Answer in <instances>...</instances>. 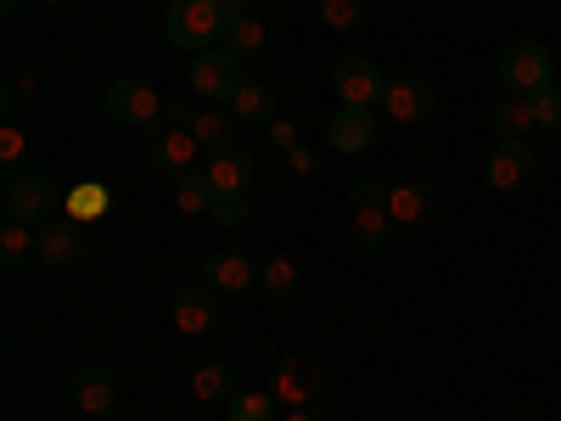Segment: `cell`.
<instances>
[{
  "label": "cell",
  "instance_id": "9",
  "mask_svg": "<svg viewBox=\"0 0 561 421\" xmlns=\"http://www.w3.org/2000/svg\"><path fill=\"white\" fill-rule=\"evenodd\" d=\"M169 320H174L180 338H208L214 326H219V304H214L208 281H197V287H180V293L169 298Z\"/></svg>",
  "mask_w": 561,
  "mask_h": 421
},
{
  "label": "cell",
  "instance_id": "20",
  "mask_svg": "<svg viewBox=\"0 0 561 421\" xmlns=\"http://www.w3.org/2000/svg\"><path fill=\"white\" fill-rule=\"evenodd\" d=\"M237 129H242V118L230 113V107H203V113H197V124H192V135L203 140L208 152H225V147H237Z\"/></svg>",
  "mask_w": 561,
  "mask_h": 421
},
{
  "label": "cell",
  "instance_id": "4",
  "mask_svg": "<svg viewBox=\"0 0 561 421\" xmlns=\"http://www.w3.org/2000/svg\"><path fill=\"white\" fill-rule=\"evenodd\" d=\"M163 96L147 84V79H113L107 84V113L118 124H135V129H147V135H163Z\"/></svg>",
  "mask_w": 561,
  "mask_h": 421
},
{
  "label": "cell",
  "instance_id": "28",
  "mask_svg": "<svg viewBox=\"0 0 561 421\" xmlns=\"http://www.w3.org/2000/svg\"><path fill=\"white\" fill-rule=\"evenodd\" d=\"M314 12L325 29H337V34H354L365 23V0H314Z\"/></svg>",
  "mask_w": 561,
  "mask_h": 421
},
{
  "label": "cell",
  "instance_id": "36",
  "mask_svg": "<svg viewBox=\"0 0 561 421\" xmlns=\"http://www.w3.org/2000/svg\"><path fill=\"white\" fill-rule=\"evenodd\" d=\"M270 140H275V147H287V152L298 147V135H293V124H287V118H275V124H270Z\"/></svg>",
  "mask_w": 561,
  "mask_h": 421
},
{
  "label": "cell",
  "instance_id": "35",
  "mask_svg": "<svg viewBox=\"0 0 561 421\" xmlns=\"http://www.w3.org/2000/svg\"><path fill=\"white\" fill-rule=\"evenodd\" d=\"M197 124V107L185 102V96H169V107H163V129H192Z\"/></svg>",
  "mask_w": 561,
  "mask_h": 421
},
{
  "label": "cell",
  "instance_id": "5",
  "mask_svg": "<svg viewBox=\"0 0 561 421\" xmlns=\"http://www.w3.org/2000/svg\"><path fill=\"white\" fill-rule=\"evenodd\" d=\"M0 208H7V219H23V225H51L57 219V185L45 174H12L7 180V197H0Z\"/></svg>",
  "mask_w": 561,
  "mask_h": 421
},
{
  "label": "cell",
  "instance_id": "30",
  "mask_svg": "<svg viewBox=\"0 0 561 421\" xmlns=\"http://www.w3.org/2000/svg\"><path fill=\"white\" fill-rule=\"evenodd\" d=\"M28 102H39V73H34V68H28V73H12L7 96H0V113H7V118H18Z\"/></svg>",
  "mask_w": 561,
  "mask_h": 421
},
{
  "label": "cell",
  "instance_id": "17",
  "mask_svg": "<svg viewBox=\"0 0 561 421\" xmlns=\"http://www.w3.org/2000/svg\"><path fill=\"white\" fill-rule=\"evenodd\" d=\"M197 152H203V140H197L192 129H163V135H152V169H163L169 180L192 169Z\"/></svg>",
  "mask_w": 561,
  "mask_h": 421
},
{
  "label": "cell",
  "instance_id": "14",
  "mask_svg": "<svg viewBox=\"0 0 561 421\" xmlns=\"http://www.w3.org/2000/svg\"><path fill=\"white\" fill-rule=\"evenodd\" d=\"M79 259H84L79 219H51V225H39V264H45V270H73Z\"/></svg>",
  "mask_w": 561,
  "mask_h": 421
},
{
  "label": "cell",
  "instance_id": "21",
  "mask_svg": "<svg viewBox=\"0 0 561 421\" xmlns=\"http://www.w3.org/2000/svg\"><path fill=\"white\" fill-rule=\"evenodd\" d=\"M489 129H494V140H528V129H539L528 96H505V102L489 113Z\"/></svg>",
  "mask_w": 561,
  "mask_h": 421
},
{
  "label": "cell",
  "instance_id": "33",
  "mask_svg": "<svg viewBox=\"0 0 561 421\" xmlns=\"http://www.w3.org/2000/svg\"><path fill=\"white\" fill-rule=\"evenodd\" d=\"M214 219L237 230V225L248 219V197H242V192H219V197H214Z\"/></svg>",
  "mask_w": 561,
  "mask_h": 421
},
{
  "label": "cell",
  "instance_id": "34",
  "mask_svg": "<svg viewBox=\"0 0 561 421\" xmlns=\"http://www.w3.org/2000/svg\"><path fill=\"white\" fill-rule=\"evenodd\" d=\"M107 208V192H102V185H79V192H73V214H79V225L84 219H96Z\"/></svg>",
  "mask_w": 561,
  "mask_h": 421
},
{
  "label": "cell",
  "instance_id": "22",
  "mask_svg": "<svg viewBox=\"0 0 561 421\" xmlns=\"http://www.w3.org/2000/svg\"><path fill=\"white\" fill-rule=\"evenodd\" d=\"M28 259H39V230L23 225V219H7V225H0V264L18 270Z\"/></svg>",
  "mask_w": 561,
  "mask_h": 421
},
{
  "label": "cell",
  "instance_id": "40",
  "mask_svg": "<svg viewBox=\"0 0 561 421\" xmlns=\"http://www.w3.org/2000/svg\"><path fill=\"white\" fill-rule=\"evenodd\" d=\"M23 12V0H0V18H18Z\"/></svg>",
  "mask_w": 561,
  "mask_h": 421
},
{
  "label": "cell",
  "instance_id": "37",
  "mask_svg": "<svg viewBox=\"0 0 561 421\" xmlns=\"http://www.w3.org/2000/svg\"><path fill=\"white\" fill-rule=\"evenodd\" d=\"M214 7H219V18H225V29H230V23H237V18H248V0H214Z\"/></svg>",
  "mask_w": 561,
  "mask_h": 421
},
{
  "label": "cell",
  "instance_id": "7",
  "mask_svg": "<svg viewBox=\"0 0 561 421\" xmlns=\"http://www.w3.org/2000/svg\"><path fill=\"white\" fill-rule=\"evenodd\" d=\"M332 90L343 107H382V90H388V73L365 57H343L332 68Z\"/></svg>",
  "mask_w": 561,
  "mask_h": 421
},
{
  "label": "cell",
  "instance_id": "38",
  "mask_svg": "<svg viewBox=\"0 0 561 421\" xmlns=\"http://www.w3.org/2000/svg\"><path fill=\"white\" fill-rule=\"evenodd\" d=\"M287 158H293V169H298V174H309V169H314V158H309V147H293Z\"/></svg>",
  "mask_w": 561,
  "mask_h": 421
},
{
  "label": "cell",
  "instance_id": "41",
  "mask_svg": "<svg viewBox=\"0 0 561 421\" xmlns=\"http://www.w3.org/2000/svg\"><path fill=\"white\" fill-rule=\"evenodd\" d=\"M34 7H62V0H34Z\"/></svg>",
  "mask_w": 561,
  "mask_h": 421
},
{
  "label": "cell",
  "instance_id": "16",
  "mask_svg": "<svg viewBox=\"0 0 561 421\" xmlns=\"http://www.w3.org/2000/svg\"><path fill=\"white\" fill-rule=\"evenodd\" d=\"M325 140H332V152L354 158L377 140V118H370V107H337V118L325 124Z\"/></svg>",
  "mask_w": 561,
  "mask_h": 421
},
{
  "label": "cell",
  "instance_id": "15",
  "mask_svg": "<svg viewBox=\"0 0 561 421\" xmlns=\"http://www.w3.org/2000/svg\"><path fill=\"white\" fill-rule=\"evenodd\" d=\"M348 248L365 253V259H382L393 248V219L388 208H354L348 214Z\"/></svg>",
  "mask_w": 561,
  "mask_h": 421
},
{
  "label": "cell",
  "instance_id": "19",
  "mask_svg": "<svg viewBox=\"0 0 561 421\" xmlns=\"http://www.w3.org/2000/svg\"><path fill=\"white\" fill-rule=\"evenodd\" d=\"M174 185V208L180 214H214V180H208V169H185V174H174L169 180Z\"/></svg>",
  "mask_w": 561,
  "mask_h": 421
},
{
  "label": "cell",
  "instance_id": "12",
  "mask_svg": "<svg viewBox=\"0 0 561 421\" xmlns=\"http://www.w3.org/2000/svg\"><path fill=\"white\" fill-rule=\"evenodd\" d=\"M314 388H320V371H314L304 354H280V360H275V371H270V394H275L280 405L304 410Z\"/></svg>",
  "mask_w": 561,
  "mask_h": 421
},
{
  "label": "cell",
  "instance_id": "44",
  "mask_svg": "<svg viewBox=\"0 0 561 421\" xmlns=\"http://www.w3.org/2000/svg\"><path fill=\"white\" fill-rule=\"evenodd\" d=\"M511 7H528V0H511Z\"/></svg>",
  "mask_w": 561,
  "mask_h": 421
},
{
  "label": "cell",
  "instance_id": "26",
  "mask_svg": "<svg viewBox=\"0 0 561 421\" xmlns=\"http://www.w3.org/2000/svg\"><path fill=\"white\" fill-rule=\"evenodd\" d=\"M0 169H7V180L12 174H28V135H23L18 118L0 124Z\"/></svg>",
  "mask_w": 561,
  "mask_h": 421
},
{
  "label": "cell",
  "instance_id": "31",
  "mask_svg": "<svg viewBox=\"0 0 561 421\" xmlns=\"http://www.w3.org/2000/svg\"><path fill=\"white\" fill-rule=\"evenodd\" d=\"M528 107H534V124H539V129H561V84H556V79L539 84L534 96H528Z\"/></svg>",
  "mask_w": 561,
  "mask_h": 421
},
{
  "label": "cell",
  "instance_id": "25",
  "mask_svg": "<svg viewBox=\"0 0 561 421\" xmlns=\"http://www.w3.org/2000/svg\"><path fill=\"white\" fill-rule=\"evenodd\" d=\"M298 287H304V275H298L293 259H264V264H259V293H270V298H293Z\"/></svg>",
  "mask_w": 561,
  "mask_h": 421
},
{
  "label": "cell",
  "instance_id": "13",
  "mask_svg": "<svg viewBox=\"0 0 561 421\" xmlns=\"http://www.w3.org/2000/svg\"><path fill=\"white\" fill-rule=\"evenodd\" d=\"M113 405H118V377H113V371L107 365H79L73 371V410L102 421Z\"/></svg>",
  "mask_w": 561,
  "mask_h": 421
},
{
  "label": "cell",
  "instance_id": "3",
  "mask_svg": "<svg viewBox=\"0 0 561 421\" xmlns=\"http://www.w3.org/2000/svg\"><path fill=\"white\" fill-rule=\"evenodd\" d=\"M494 73H500V84L511 90V96H534L539 84L556 79V57L545 52L539 39H511L500 52V62H494Z\"/></svg>",
  "mask_w": 561,
  "mask_h": 421
},
{
  "label": "cell",
  "instance_id": "8",
  "mask_svg": "<svg viewBox=\"0 0 561 421\" xmlns=\"http://www.w3.org/2000/svg\"><path fill=\"white\" fill-rule=\"evenodd\" d=\"M534 174H539V158H534L528 140H500V147L489 152V163H483V180L494 185V192H523Z\"/></svg>",
  "mask_w": 561,
  "mask_h": 421
},
{
  "label": "cell",
  "instance_id": "27",
  "mask_svg": "<svg viewBox=\"0 0 561 421\" xmlns=\"http://www.w3.org/2000/svg\"><path fill=\"white\" fill-rule=\"evenodd\" d=\"M219 45H225V52H237V57H259V52H264V23L248 12V18H237V23L225 29Z\"/></svg>",
  "mask_w": 561,
  "mask_h": 421
},
{
  "label": "cell",
  "instance_id": "18",
  "mask_svg": "<svg viewBox=\"0 0 561 421\" xmlns=\"http://www.w3.org/2000/svg\"><path fill=\"white\" fill-rule=\"evenodd\" d=\"M253 152H242V147H225V152H214L208 158V180H214V192H248V180H253Z\"/></svg>",
  "mask_w": 561,
  "mask_h": 421
},
{
  "label": "cell",
  "instance_id": "32",
  "mask_svg": "<svg viewBox=\"0 0 561 421\" xmlns=\"http://www.w3.org/2000/svg\"><path fill=\"white\" fill-rule=\"evenodd\" d=\"M382 203H388V180L359 174V180H354V208H382Z\"/></svg>",
  "mask_w": 561,
  "mask_h": 421
},
{
  "label": "cell",
  "instance_id": "24",
  "mask_svg": "<svg viewBox=\"0 0 561 421\" xmlns=\"http://www.w3.org/2000/svg\"><path fill=\"white\" fill-rule=\"evenodd\" d=\"M280 399L270 388H253V394H230L225 399V421H275Z\"/></svg>",
  "mask_w": 561,
  "mask_h": 421
},
{
  "label": "cell",
  "instance_id": "6",
  "mask_svg": "<svg viewBox=\"0 0 561 421\" xmlns=\"http://www.w3.org/2000/svg\"><path fill=\"white\" fill-rule=\"evenodd\" d=\"M382 107L393 124H421L438 113V84L421 79V73H388V90H382Z\"/></svg>",
  "mask_w": 561,
  "mask_h": 421
},
{
  "label": "cell",
  "instance_id": "42",
  "mask_svg": "<svg viewBox=\"0 0 561 421\" xmlns=\"http://www.w3.org/2000/svg\"><path fill=\"white\" fill-rule=\"evenodd\" d=\"M102 421H124V416H118V410H107V416H102Z\"/></svg>",
  "mask_w": 561,
  "mask_h": 421
},
{
  "label": "cell",
  "instance_id": "29",
  "mask_svg": "<svg viewBox=\"0 0 561 421\" xmlns=\"http://www.w3.org/2000/svg\"><path fill=\"white\" fill-rule=\"evenodd\" d=\"M192 394L203 399V405H219V399H230V365H197V377H192Z\"/></svg>",
  "mask_w": 561,
  "mask_h": 421
},
{
  "label": "cell",
  "instance_id": "39",
  "mask_svg": "<svg viewBox=\"0 0 561 421\" xmlns=\"http://www.w3.org/2000/svg\"><path fill=\"white\" fill-rule=\"evenodd\" d=\"M287 421H332V416H320V410H309V405H304V410H293Z\"/></svg>",
  "mask_w": 561,
  "mask_h": 421
},
{
  "label": "cell",
  "instance_id": "43",
  "mask_svg": "<svg viewBox=\"0 0 561 421\" xmlns=\"http://www.w3.org/2000/svg\"><path fill=\"white\" fill-rule=\"evenodd\" d=\"M73 421H96V416H73Z\"/></svg>",
  "mask_w": 561,
  "mask_h": 421
},
{
  "label": "cell",
  "instance_id": "23",
  "mask_svg": "<svg viewBox=\"0 0 561 421\" xmlns=\"http://www.w3.org/2000/svg\"><path fill=\"white\" fill-rule=\"evenodd\" d=\"M230 113H237L242 124H275V90L259 84V79H248L237 96H230Z\"/></svg>",
  "mask_w": 561,
  "mask_h": 421
},
{
  "label": "cell",
  "instance_id": "11",
  "mask_svg": "<svg viewBox=\"0 0 561 421\" xmlns=\"http://www.w3.org/2000/svg\"><path fill=\"white\" fill-rule=\"evenodd\" d=\"M388 219L393 225H421V219H433L438 214V192H433V180H421V174H410V180H393L388 185Z\"/></svg>",
  "mask_w": 561,
  "mask_h": 421
},
{
  "label": "cell",
  "instance_id": "2",
  "mask_svg": "<svg viewBox=\"0 0 561 421\" xmlns=\"http://www.w3.org/2000/svg\"><path fill=\"white\" fill-rule=\"evenodd\" d=\"M163 34H169V45L197 57V52H208V45L225 39V18H219L214 0H174L169 18H163Z\"/></svg>",
  "mask_w": 561,
  "mask_h": 421
},
{
  "label": "cell",
  "instance_id": "1",
  "mask_svg": "<svg viewBox=\"0 0 561 421\" xmlns=\"http://www.w3.org/2000/svg\"><path fill=\"white\" fill-rule=\"evenodd\" d=\"M185 84H192V96H203L208 107H230V96L248 84V73H242V57H237V52L208 45V52L192 57V73H185Z\"/></svg>",
  "mask_w": 561,
  "mask_h": 421
},
{
  "label": "cell",
  "instance_id": "10",
  "mask_svg": "<svg viewBox=\"0 0 561 421\" xmlns=\"http://www.w3.org/2000/svg\"><path fill=\"white\" fill-rule=\"evenodd\" d=\"M203 281L214 293H225V298H248L253 287H259V259L253 253H208L203 259Z\"/></svg>",
  "mask_w": 561,
  "mask_h": 421
}]
</instances>
